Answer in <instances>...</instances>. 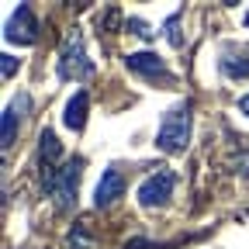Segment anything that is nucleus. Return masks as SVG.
<instances>
[{"label":"nucleus","instance_id":"obj_3","mask_svg":"<svg viewBox=\"0 0 249 249\" xmlns=\"http://www.w3.org/2000/svg\"><path fill=\"white\" fill-rule=\"evenodd\" d=\"M93 73V62L87 59V45H83V35L73 28L66 42L59 49V76L62 80H87Z\"/></svg>","mask_w":249,"mask_h":249},{"label":"nucleus","instance_id":"obj_7","mask_svg":"<svg viewBox=\"0 0 249 249\" xmlns=\"http://www.w3.org/2000/svg\"><path fill=\"white\" fill-rule=\"evenodd\" d=\"M121 194H124V173L118 166H107L101 173L97 187H93V204H97V208H111Z\"/></svg>","mask_w":249,"mask_h":249},{"label":"nucleus","instance_id":"obj_4","mask_svg":"<svg viewBox=\"0 0 249 249\" xmlns=\"http://www.w3.org/2000/svg\"><path fill=\"white\" fill-rule=\"evenodd\" d=\"M173 187H177V173L173 170H156L139 183V204L142 208H163L173 197Z\"/></svg>","mask_w":249,"mask_h":249},{"label":"nucleus","instance_id":"obj_10","mask_svg":"<svg viewBox=\"0 0 249 249\" xmlns=\"http://www.w3.org/2000/svg\"><path fill=\"white\" fill-rule=\"evenodd\" d=\"M59 156H62V145H59L55 132H52V128H45V132L38 135V163H42V177H49V173L55 170Z\"/></svg>","mask_w":249,"mask_h":249},{"label":"nucleus","instance_id":"obj_2","mask_svg":"<svg viewBox=\"0 0 249 249\" xmlns=\"http://www.w3.org/2000/svg\"><path fill=\"white\" fill-rule=\"evenodd\" d=\"M80 173H83V160L76 156V160H70L66 166H59V170H52L49 177H42V187L49 191V197L55 201L59 211L76 208V183H80Z\"/></svg>","mask_w":249,"mask_h":249},{"label":"nucleus","instance_id":"obj_12","mask_svg":"<svg viewBox=\"0 0 249 249\" xmlns=\"http://www.w3.org/2000/svg\"><path fill=\"white\" fill-rule=\"evenodd\" d=\"M14 70H18V59L14 55H0V73H4V80L14 76Z\"/></svg>","mask_w":249,"mask_h":249},{"label":"nucleus","instance_id":"obj_13","mask_svg":"<svg viewBox=\"0 0 249 249\" xmlns=\"http://www.w3.org/2000/svg\"><path fill=\"white\" fill-rule=\"evenodd\" d=\"M177 21H180V14H173V18L166 21V35H170V42H173V45H183V38L177 35Z\"/></svg>","mask_w":249,"mask_h":249},{"label":"nucleus","instance_id":"obj_11","mask_svg":"<svg viewBox=\"0 0 249 249\" xmlns=\"http://www.w3.org/2000/svg\"><path fill=\"white\" fill-rule=\"evenodd\" d=\"M222 70H225L232 80H246V76H249V55H239V59H235V55H225V59H222Z\"/></svg>","mask_w":249,"mask_h":249},{"label":"nucleus","instance_id":"obj_9","mask_svg":"<svg viewBox=\"0 0 249 249\" xmlns=\"http://www.w3.org/2000/svg\"><path fill=\"white\" fill-rule=\"evenodd\" d=\"M87 111H90V97H87V90H76L73 97L66 101V111H62V124H66L70 132H83V124H87Z\"/></svg>","mask_w":249,"mask_h":249},{"label":"nucleus","instance_id":"obj_15","mask_svg":"<svg viewBox=\"0 0 249 249\" xmlns=\"http://www.w3.org/2000/svg\"><path fill=\"white\" fill-rule=\"evenodd\" d=\"M239 111H242V114H246V118H249V93H246V97H242V101H239Z\"/></svg>","mask_w":249,"mask_h":249},{"label":"nucleus","instance_id":"obj_16","mask_svg":"<svg viewBox=\"0 0 249 249\" xmlns=\"http://www.w3.org/2000/svg\"><path fill=\"white\" fill-rule=\"evenodd\" d=\"M246 24H249V11H246Z\"/></svg>","mask_w":249,"mask_h":249},{"label":"nucleus","instance_id":"obj_8","mask_svg":"<svg viewBox=\"0 0 249 249\" xmlns=\"http://www.w3.org/2000/svg\"><path fill=\"white\" fill-rule=\"evenodd\" d=\"M28 107H31V97L21 90L18 97L7 104V111H4V121H0V145L4 149H11V142H14V132L21 128V118L28 114Z\"/></svg>","mask_w":249,"mask_h":249},{"label":"nucleus","instance_id":"obj_6","mask_svg":"<svg viewBox=\"0 0 249 249\" xmlns=\"http://www.w3.org/2000/svg\"><path fill=\"white\" fill-rule=\"evenodd\" d=\"M4 38L14 42V45H31L38 38V21H35V14H31L28 4H18V11L11 14V21L4 28Z\"/></svg>","mask_w":249,"mask_h":249},{"label":"nucleus","instance_id":"obj_5","mask_svg":"<svg viewBox=\"0 0 249 249\" xmlns=\"http://www.w3.org/2000/svg\"><path fill=\"white\" fill-rule=\"evenodd\" d=\"M124 66H128L132 73H139V76H145V80L173 83V73H170V66L163 62L160 52H128L124 55Z\"/></svg>","mask_w":249,"mask_h":249},{"label":"nucleus","instance_id":"obj_14","mask_svg":"<svg viewBox=\"0 0 249 249\" xmlns=\"http://www.w3.org/2000/svg\"><path fill=\"white\" fill-rule=\"evenodd\" d=\"M128 28H135V35H142V38H152L149 24H145V21H139V18H128Z\"/></svg>","mask_w":249,"mask_h":249},{"label":"nucleus","instance_id":"obj_1","mask_svg":"<svg viewBox=\"0 0 249 249\" xmlns=\"http://www.w3.org/2000/svg\"><path fill=\"white\" fill-rule=\"evenodd\" d=\"M187 142H191V104L180 101L163 114V124L156 132V149L173 156V152H183Z\"/></svg>","mask_w":249,"mask_h":249}]
</instances>
